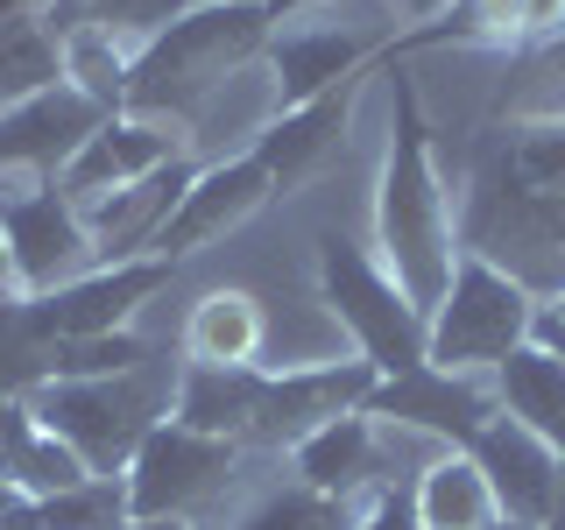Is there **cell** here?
<instances>
[{
    "instance_id": "1",
    "label": "cell",
    "mask_w": 565,
    "mask_h": 530,
    "mask_svg": "<svg viewBox=\"0 0 565 530\" xmlns=\"http://www.w3.org/2000/svg\"><path fill=\"white\" fill-rule=\"evenodd\" d=\"M459 247L488 255L544 305L565 290V106L509 120L459 205Z\"/></svg>"
},
{
    "instance_id": "2",
    "label": "cell",
    "mask_w": 565,
    "mask_h": 530,
    "mask_svg": "<svg viewBox=\"0 0 565 530\" xmlns=\"http://www.w3.org/2000/svg\"><path fill=\"white\" fill-rule=\"evenodd\" d=\"M375 262L403 283L417 311H431L452 283L459 262V199L431 163V128H424L411 85L396 93V120H388V156L375 184Z\"/></svg>"
},
{
    "instance_id": "3",
    "label": "cell",
    "mask_w": 565,
    "mask_h": 530,
    "mask_svg": "<svg viewBox=\"0 0 565 530\" xmlns=\"http://www.w3.org/2000/svg\"><path fill=\"white\" fill-rule=\"evenodd\" d=\"M269 35H276V22H269L262 0H199V8L177 14L156 43L135 50L128 106H120V114H149V120H177V128H184L226 78H241L247 64H262Z\"/></svg>"
},
{
    "instance_id": "4",
    "label": "cell",
    "mask_w": 565,
    "mask_h": 530,
    "mask_svg": "<svg viewBox=\"0 0 565 530\" xmlns=\"http://www.w3.org/2000/svg\"><path fill=\"white\" fill-rule=\"evenodd\" d=\"M544 297L523 290L509 269H494L488 255H467L459 247L452 283L431 311H424V361L452 368V375H494L516 347L537 340Z\"/></svg>"
},
{
    "instance_id": "5",
    "label": "cell",
    "mask_w": 565,
    "mask_h": 530,
    "mask_svg": "<svg viewBox=\"0 0 565 530\" xmlns=\"http://www.w3.org/2000/svg\"><path fill=\"white\" fill-rule=\"evenodd\" d=\"M177 375L156 382L149 368L128 375H99V382H43L29 389V411L43 432H57L93 474H128V459L141 453V438L170 417Z\"/></svg>"
},
{
    "instance_id": "6",
    "label": "cell",
    "mask_w": 565,
    "mask_h": 530,
    "mask_svg": "<svg viewBox=\"0 0 565 530\" xmlns=\"http://www.w3.org/2000/svg\"><path fill=\"white\" fill-rule=\"evenodd\" d=\"M318 305L340 318L347 347L375 375H403V368L424 361V311L403 297V283L361 241H347V234L318 241Z\"/></svg>"
},
{
    "instance_id": "7",
    "label": "cell",
    "mask_w": 565,
    "mask_h": 530,
    "mask_svg": "<svg viewBox=\"0 0 565 530\" xmlns=\"http://www.w3.org/2000/svg\"><path fill=\"white\" fill-rule=\"evenodd\" d=\"M234 481H241V446L226 438H205L191 424L163 417L141 453L128 459V502H135V523H156V517H205V509L234 502Z\"/></svg>"
},
{
    "instance_id": "8",
    "label": "cell",
    "mask_w": 565,
    "mask_h": 530,
    "mask_svg": "<svg viewBox=\"0 0 565 530\" xmlns=\"http://www.w3.org/2000/svg\"><path fill=\"white\" fill-rule=\"evenodd\" d=\"M0 255H8L14 297H50L93 269L85 212L64 184H8L0 177Z\"/></svg>"
},
{
    "instance_id": "9",
    "label": "cell",
    "mask_w": 565,
    "mask_h": 530,
    "mask_svg": "<svg viewBox=\"0 0 565 530\" xmlns=\"http://www.w3.org/2000/svg\"><path fill=\"white\" fill-rule=\"evenodd\" d=\"M170 283V262H114V269H85L78 283L50 297H22V326L35 340H93V332H128V318Z\"/></svg>"
},
{
    "instance_id": "10",
    "label": "cell",
    "mask_w": 565,
    "mask_h": 530,
    "mask_svg": "<svg viewBox=\"0 0 565 530\" xmlns=\"http://www.w3.org/2000/svg\"><path fill=\"white\" fill-rule=\"evenodd\" d=\"M361 411L382 417V424H403V432H424V438H438V446H467L494 417V382L417 361V368H403V375H375Z\"/></svg>"
},
{
    "instance_id": "11",
    "label": "cell",
    "mask_w": 565,
    "mask_h": 530,
    "mask_svg": "<svg viewBox=\"0 0 565 530\" xmlns=\"http://www.w3.org/2000/svg\"><path fill=\"white\" fill-rule=\"evenodd\" d=\"M99 120L106 114L85 93H71V85H50L35 99L0 106V177L8 184H57L71 170V156L93 141Z\"/></svg>"
},
{
    "instance_id": "12",
    "label": "cell",
    "mask_w": 565,
    "mask_h": 530,
    "mask_svg": "<svg viewBox=\"0 0 565 530\" xmlns=\"http://www.w3.org/2000/svg\"><path fill=\"white\" fill-rule=\"evenodd\" d=\"M276 199L269 170H262V156H226V163H199V177H191V191L177 199L163 241H156V262H184L199 255V247H212L220 234H234V226H247L262 205Z\"/></svg>"
},
{
    "instance_id": "13",
    "label": "cell",
    "mask_w": 565,
    "mask_h": 530,
    "mask_svg": "<svg viewBox=\"0 0 565 530\" xmlns=\"http://www.w3.org/2000/svg\"><path fill=\"white\" fill-rule=\"evenodd\" d=\"M191 177H199V163L191 156H177V163L135 177V184L106 191V199H85V241H93V269H114V262H149L156 241H163L170 212L177 199L191 191Z\"/></svg>"
},
{
    "instance_id": "14",
    "label": "cell",
    "mask_w": 565,
    "mask_h": 530,
    "mask_svg": "<svg viewBox=\"0 0 565 530\" xmlns=\"http://www.w3.org/2000/svg\"><path fill=\"white\" fill-rule=\"evenodd\" d=\"M367 50H375V35H361L353 22H318V14H305V22H276L269 50H262V71L276 78V99L282 106H305L318 93H332V85L361 78Z\"/></svg>"
},
{
    "instance_id": "15",
    "label": "cell",
    "mask_w": 565,
    "mask_h": 530,
    "mask_svg": "<svg viewBox=\"0 0 565 530\" xmlns=\"http://www.w3.org/2000/svg\"><path fill=\"white\" fill-rule=\"evenodd\" d=\"M177 156H184V128H177V120L106 114L99 128H93V141L71 156V170L57 177V184L85 205V199H106V191H120V184H135V177L177 163Z\"/></svg>"
},
{
    "instance_id": "16",
    "label": "cell",
    "mask_w": 565,
    "mask_h": 530,
    "mask_svg": "<svg viewBox=\"0 0 565 530\" xmlns=\"http://www.w3.org/2000/svg\"><path fill=\"white\" fill-rule=\"evenodd\" d=\"M459 453H467L473 467L488 474V488H494V502H502V517L544 523V509H552V495H558V467H565L558 446H544L537 432H523L516 417L494 411Z\"/></svg>"
},
{
    "instance_id": "17",
    "label": "cell",
    "mask_w": 565,
    "mask_h": 530,
    "mask_svg": "<svg viewBox=\"0 0 565 530\" xmlns=\"http://www.w3.org/2000/svg\"><path fill=\"white\" fill-rule=\"evenodd\" d=\"M353 93H361V78L332 85V93H318L305 106H282V114L269 120V135L255 141V156H262V170H269L276 191L305 184V177L340 149V135H347V120H353Z\"/></svg>"
},
{
    "instance_id": "18",
    "label": "cell",
    "mask_w": 565,
    "mask_h": 530,
    "mask_svg": "<svg viewBox=\"0 0 565 530\" xmlns=\"http://www.w3.org/2000/svg\"><path fill=\"white\" fill-rule=\"evenodd\" d=\"M184 368H262V347H269V305L241 283H220L191 305L184 332Z\"/></svg>"
},
{
    "instance_id": "19",
    "label": "cell",
    "mask_w": 565,
    "mask_h": 530,
    "mask_svg": "<svg viewBox=\"0 0 565 530\" xmlns=\"http://www.w3.org/2000/svg\"><path fill=\"white\" fill-rule=\"evenodd\" d=\"M488 382H494V411L516 417L523 432H537L544 446L565 453V361L552 347H537V340L516 347Z\"/></svg>"
},
{
    "instance_id": "20",
    "label": "cell",
    "mask_w": 565,
    "mask_h": 530,
    "mask_svg": "<svg viewBox=\"0 0 565 530\" xmlns=\"http://www.w3.org/2000/svg\"><path fill=\"white\" fill-rule=\"evenodd\" d=\"M411 517H417V530H494L502 502H494L488 474L452 446L411 481Z\"/></svg>"
},
{
    "instance_id": "21",
    "label": "cell",
    "mask_w": 565,
    "mask_h": 530,
    "mask_svg": "<svg viewBox=\"0 0 565 530\" xmlns=\"http://www.w3.org/2000/svg\"><path fill=\"white\" fill-rule=\"evenodd\" d=\"M57 50H64V85H71V93H85L99 114H120V106H128V64H135V50H120L99 22H71L57 35Z\"/></svg>"
},
{
    "instance_id": "22",
    "label": "cell",
    "mask_w": 565,
    "mask_h": 530,
    "mask_svg": "<svg viewBox=\"0 0 565 530\" xmlns=\"http://www.w3.org/2000/svg\"><path fill=\"white\" fill-rule=\"evenodd\" d=\"M226 530H353V502L311 495L305 481L255 488V495H241V502H226Z\"/></svg>"
},
{
    "instance_id": "23",
    "label": "cell",
    "mask_w": 565,
    "mask_h": 530,
    "mask_svg": "<svg viewBox=\"0 0 565 530\" xmlns=\"http://www.w3.org/2000/svg\"><path fill=\"white\" fill-rule=\"evenodd\" d=\"M0 481H8L14 495H22V502H50V495H64V488L93 481V467H85V459L71 453L57 432L29 424V432H22V446H14L8 459H0Z\"/></svg>"
},
{
    "instance_id": "24",
    "label": "cell",
    "mask_w": 565,
    "mask_h": 530,
    "mask_svg": "<svg viewBox=\"0 0 565 530\" xmlns=\"http://www.w3.org/2000/svg\"><path fill=\"white\" fill-rule=\"evenodd\" d=\"M64 85V50H57V29L50 22H14L0 29V106L14 99H35Z\"/></svg>"
},
{
    "instance_id": "25",
    "label": "cell",
    "mask_w": 565,
    "mask_h": 530,
    "mask_svg": "<svg viewBox=\"0 0 565 530\" xmlns=\"http://www.w3.org/2000/svg\"><path fill=\"white\" fill-rule=\"evenodd\" d=\"M35 530H135L128 474H93V481L35 502Z\"/></svg>"
},
{
    "instance_id": "26",
    "label": "cell",
    "mask_w": 565,
    "mask_h": 530,
    "mask_svg": "<svg viewBox=\"0 0 565 530\" xmlns=\"http://www.w3.org/2000/svg\"><path fill=\"white\" fill-rule=\"evenodd\" d=\"M149 361V347L135 332H93V340H57L50 347V382H99V375H128Z\"/></svg>"
},
{
    "instance_id": "27",
    "label": "cell",
    "mask_w": 565,
    "mask_h": 530,
    "mask_svg": "<svg viewBox=\"0 0 565 530\" xmlns=\"http://www.w3.org/2000/svg\"><path fill=\"white\" fill-rule=\"evenodd\" d=\"M191 8H199V0H85V22H99L120 50H141Z\"/></svg>"
},
{
    "instance_id": "28",
    "label": "cell",
    "mask_w": 565,
    "mask_h": 530,
    "mask_svg": "<svg viewBox=\"0 0 565 530\" xmlns=\"http://www.w3.org/2000/svg\"><path fill=\"white\" fill-rule=\"evenodd\" d=\"M467 35H481V43H523V0H467Z\"/></svg>"
},
{
    "instance_id": "29",
    "label": "cell",
    "mask_w": 565,
    "mask_h": 530,
    "mask_svg": "<svg viewBox=\"0 0 565 530\" xmlns=\"http://www.w3.org/2000/svg\"><path fill=\"white\" fill-rule=\"evenodd\" d=\"M353 530H417L411 517V488H375L353 502Z\"/></svg>"
},
{
    "instance_id": "30",
    "label": "cell",
    "mask_w": 565,
    "mask_h": 530,
    "mask_svg": "<svg viewBox=\"0 0 565 530\" xmlns=\"http://www.w3.org/2000/svg\"><path fill=\"white\" fill-rule=\"evenodd\" d=\"M565 35V0H523V43H558Z\"/></svg>"
},
{
    "instance_id": "31",
    "label": "cell",
    "mask_w": 565,
    "mask_h": 530,
    "mask_svg": "<svg viewBox=\"0 0 565 530\" xmlns=\"http://www.w3.org/2000/svg\"><path fill=\"white\" fill-rule=\"evenodd\" d=\"M269 8V22H305V14H340L347 0H262Z\"/></svg>"
},
{
    "instance_id": "32",
    "label": "cell",
    "mask_w": 565,
    "mask_h": 530,
    "mask_svg": "<svg viewBox=\"0 0 565 530\" xmlns=\"http://www.w3.org/2000/svg\"><path fill=\"white\" fill-rule=\"evenodd\" d=\"M537 347H552V353H558V361H565V326H558V318H552V311H544V318H537Z\"/></svg>"
},
{
    "instance_id": "33",
    "label": "cell",
    "mask_w": 565,
    "mask_h": 530,
    "mask_svg": "<svg viewBox=\"0 0 565 530\" xmlns=\"http://www.w3.org/2000/svg\"><path fill=\"white\" fill-rule=\"evenodd\" d=\"M544 530H565V467H558V495H552V509H544Z\"/></svg>"
},
{
    "instance_id": "34",
    "label": "cell",
    "mask_w": 565,
    "mask_h": 530,
    "mask_svg": "<svg viewBox=\"0 0 565 530\" xmlns=\"http://www.w3.org/2000/svg\"><path fill=\"white\" fill-rule=\"evenodd\" d=\"M22 509H29V502H22V495H14L8 481H0V523H14V517H22Z\"/></svg>"
},
{
    "instance_id": "35",
    "label": "cell",
    "mask_w": 565,
    "mask_h": 530,
    "mask_svg": "<svg viewBox=\"0 0 565 530\" xmlns=\"http://www.w3.org/2000/svg\"><path fill=\"white\" fill-rule=\"evenodd\" d=\"M135 530H199V523H184V517H156V523H135Z\"/></svg>"
},
{
    "instance_id": "36",
    "label": "cell",
    "mask_w": 565,
    "mask_h": 530,
    "mask_svg": "<svg viewBox=\"0 0 565 530\" xmlns=\"http://www.w3.org/2000/svg\"><path fill=\"white\" fill-rule=\"evenodd\" d=\"M494 530H544V523H516V517H494Z\"/></svg>"
},
{
    "instance_id": "37",
    "label": "cell",
    "mask_w": 565,
    "mask_h": 530,
    "mask_svg": "<svg viewBox=\"0 0 565 530\" xmlns=\"http://www.w3.org/2000/svg\"><path fill=\"white\" fill-rule=\"evenodd\" d=\"M544 311H552V318H558V326H565V290H558V297H552V305H544Z\"/></svg>"
}]
</instances>
